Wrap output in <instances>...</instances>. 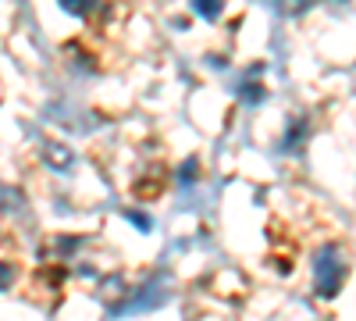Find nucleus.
<instances>
[{
  "mask_svg": "<svg viewBox=\"0 0 356 321\" xmlns=\"http://www.w3.org/2000/svg\"><path fill=\"white\" fill-rule=\"evenodd\" d=\"M346 279V257L339 246H321L314 253V289L321 297H335Z\"/></svg>",
  "mask_w": 356,
  "mask_h": 321,
  "instance_id": "1",
  "label": "nucleus"
},
{
  "mask_svg": "<svg viewBox=\"0 0 356 321\" xmlns=\"http://www.w3.org/2000/svg\"><path fill=\"white\" fill-rule=\"evenodd\" d=\"M43 157H47V164L57 168V171H68V168H72V150L65 147V143L47 139V143H43Z\"/></svg>",
  "mask_w": 356,
  "mask_h": 321,
  "instance_id": "2",
  "label": "nucleus"
},
{
  "mask_svg": "<svg viewBox=\"0 0 356 321\" xmlns=\"http://www.w3.org/2000/svg\"><path fill=\"white\" fill-rule=\"evenodd\" d=\"M221 0H193V11L200 15V18H207V22H214L218 15H221Z\"/></svg>",
  "mask_w": 356,
  "mask_h": 321,
  "instance_id": "3",
  "label": "nucleus"
},
{
  "mask_svg": "<svg viewBox=\"0 0 356 321\" xmlns=\"http://www.w3.org/2000/svg\"><path fill=\"white\" fill-rule=\"evenodd\" d=\"M278 4V11H285V15H300L303 8H310L314 0H275Z\"/></svg>",
  "mask_w": 356,
  "mask_h": 321,
  "instance_id": "4",
  "label": "nucleus"
},
{
  "mask_svg": "<svg viewBox=\"0 0 356 321\" xmlns=\"http://www.w3.org/2000/svg\"><path fill=\"white\" fill-rule=\"evenodd\" d=\"M68 15H86L89 8H93V0H57Z\"/></svg>",
  "mask_w": 356,
  "mask_h": 321,
  "instance_id": "5",
  "label": "nucleus"
},
{
  "mask_svg": "<svg viewBox=\"0 0 356 321\" xmlns=\"http://www.w3.org/2000/svg\"><path fill=\"white\" fill-rule=\"evenodd\" d=\"M15 282V268L11 265H0V289H8Z\"/></svg>",
  "mask_w": 356,
  "mask_h": 321,
  "instance_id": "6",
  "label": "nucleus"
},
{
  "mask_svg": "<svg viewBox=\"0 0 356 321\" xmlns=\"http://www.w3.org/2000/svg\"><path fill=\"white\" fill-rule=\"evenodd\" d=\"M339 8H356V0H335Z\"/></svg>",
  "mask_w": 356,
  "mask_h": 321,
  "instance_id": "7",
  "label": "nucleus"
}]
</instances>
